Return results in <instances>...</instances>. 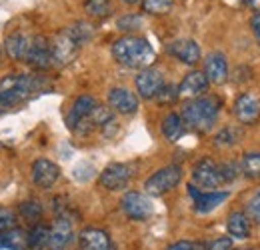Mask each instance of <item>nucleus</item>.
Returning a JSON list of instances; mask_svg holds the SVG:
<instances>
[{
    "label": "nucleus",
    "instance_id": "obj_1",
    "mask_svg": "<svg viewBox=\"0 0 260 250\" xmlns=\"http://www.w3.org/2000/svg\"><path fill=\"white\" fill-rule=\"evenodd\" d=\"M48 88L50 82L42 74H8L0 80V110L18 106Z\"/></svg>",
    "mask_w": 260,
    "mask_h": 250
},
{
    "label": "nucleus",
    "instance_id": "obj_2",
    "mask_svg": "<svg viewBox=\"0 0 260 250\" xmlns=\"http://www.w3.org/2000/svg\"><path fill=\"white\" fill-rule=\"evenodd\" d=\"M92 26L86 22H76L72 26H66L64 30H60L54 40L50 42V58L52 64L58 68H64L68 64H72L76 60L80 46L92 38Z\"/></svg>",
    "mask_w": 260,
    "mask_h": 250
},
{
    "label": "nucleus",
    "instance_id": "obj_3",
    "mask_svg": "<svg viewBox=\"0 0 260 250\" xmlns=\"http://www.w3.org/2000/svg\"><path fill=\"white\" fill-rule=\"evenodd\" d=\"M220 106H222V100L218 96H198L184 104L180 118L186 128L194 132H208L218 120Z\"/></svg>",
    "mask_w": 260,
    "mask_h": 250
},
{
    "label": "nucleus",
    "instance_id": "obj_4",
    "mask_svg": "<svg viewBox=\"0 0 260 250\" xmlns=\"http://www.w3.org/2000/svg\"><path fill=\"white\" fill-rule=\"evenodd\" d=\"M114 60L126 68H148L154 63V48L146 38L140 36H122L112 44Z\"/></svg>",
    "mask_w": 260,
    "mask_h": 250
},
{
    "label": "nucleus",
    "instance_id": "obj_5",
    "mask_svg": "<svg viewBox=\"0 0 260 250\" xmlns=\"http://www.w3.org/2000/svg\"><path fill=\"white\" fill-rule=\"evenodd\" d=\"M180 180H182L180 166L170 164V166H164L160 170H156L152 176H148L146 182H144V188L152 196H162V194H166V192H170V190H174V188L178 186Z\"/></svg>",
    "mask_w": 260,
    "mask_h": 250
},
{
    "label": "nucleus",
    "instance_id": "obj_6",
    "mask_svg": "<svg viewBox=\"0 0 260 250\" xmlns=\"http://www.w3.org/2000/svg\"><path fill=\"white\" fill-rule=\"evenodd\" d=\"M120 206H122V212L130 220H148L152 216V212H154L152 200L146 194L136 192V190H130V192H126L122 196Z\"/></svg>",
    "mask_w": 260,
    "mask_h": 250
},
{
    "label": "nucleus",
    "instance_id": "obj_7",
    "mask_svg": "<svg viewBox=\"0 0 260 250\" xmlns=\"http://www.w3.org/2000/svg\"><path fill=\"white\" fill-rule=\"evenodd\" d=\"M192 180H194V186L200 188H214L222 186V176H220V164L214 162L212 158H202L194 164V170H192Z\"/></svg>",
    "mask_w": 260,
    "mask_h": 250
},
{
    "label": "nucleus",
    "instance_id": "obj_8",
    "mask_svg": "<svg viewBox=\"0 0 260 250\" xmlns=\"http://www.w3.org/2000/svg\"><path fill=\"white\" fill-rule=\"evenodd\" d=\"M130 178H132V168L128 164H122V162H114V164H108L102 172H100V186L106 188V190H122V188L128 186Z\"/></svg>",
    "mask_w": 260,
    "mask_h": 250
},
{
    "label": "nucleus",
    "instance_id": "obj_9",
    "mask_svg": "<svg viewBox=\"0 0 260 250\" xmlns=\"http://www.w3.org/2000/svg\"><path fill=\"white\" fill-rule=\"evenodd\" d=\"M72 220L68 214H56L54 224L48 228V250H66V246L72 240Z\"/></svg>",
    "mask_w": 260,
    "mask_h": 250
},
{
    "label": "nucleus",
    "instance_id": "obj_10",
    "mask_svg": "<svg viewBox=\"0 0 260 250\" xmlns=\"http://www.w3.org/2000/svg\"><path fill=\"white\" fill-rule=\"evenodd\" d=\"M234 116L240 124H256L260 120V98L256 94L244 92L234 100Z\"/></svg>",
    "mask_w": 260,
    "mask_h": 250
},
{
    "label": "nucleus",
    "instance_id": "obj_11",
    "mask_svg": "<svg viewBox=\"0 0 260 250\" xmlns=\"http://www.w3.org/2000/svg\"><path fill=\"white\" fill-rule=\"evenodd\" d=\"M30 176H32L34 186L48 190V188L54 186V182L60 178V168L48 158H38V160L32 162Z\"/></svg>",
    "mask_w": 260,
    "mask_h": 250
},
{
    "label": "nucleus",
    "instance_id": "obj_12",
    "mask_svg": "<svg viewBox=\"0 0 260 250\" xmlns=\"http://www.w3.org/2000/svg\"><path fill=\"white\" fill-rule=\"evenodd\" d=\"M136 90L138 96L144 98V100H152L156 98L158 92L162 90L164 86V76L160 70H154V68H144L138 76H136Z\"/></svg>",
    "mask_w": 260,
    "mask_h": 250
},
{
    "label": "nucleus",
    "instance_id": "obj_13",
    "mask_svg": "<svg viewBox=\"0 0 260 250\" xmlns=\"http://www.w3.org/2000/svg\"><path fill=\"white\" fill-rule=\"evenodd\" d=\"M188 194L194 200V210L198 214H208L212 212L216 206H220L224 200L228 198L226 190H210V192H202L198 190L194 184L188 186Z\"/></svg>",
    "mask_w": 260,
    "mask_h": 250
},
{
    "label": "nucleus",
    "instance_id": "obj_14",
    "mask_svg": "<svg viewBox=\"0 0 260 250\" xmlns=\"http://www.w3.org/2000/svg\"><path fill=\"white\" fill-rule=\"evenodd\" d=\"M26 64L32 66L34 70L38 72H44L52 66V58H50V42L46 36H34L32 44H30V50L26 54Z\"/></svg>",
    "mask_w": 260,
    "mask_h": 250
},
{
    "label": "nucleus",
    "instance_id": "obj_15",
    "mask_svg": "<svg viewBox=\"0 0 260 250\" xmlns=\"http://www.w3.org/2000/svg\"><path fill=\"white\" fill-rule=\"evenodd\" d=\"M166 50H168L170 56H174L178 63L186 64V66H194V64L200 60V56H202L200 46L196 44L192 38L174 40V42H170V44L166 46Z\"/></svg>",
    "mask_w": 260,
    "mask_h": 250
},
{
    "label": "nucleus",
    "instance_id": "obj_16",
    "mask_svg": "<svg viewBox=\"0 0 260 250\" xmlns=\"http://www.w3.org/2000/svg\"><path fill=\"white\" fill-rule=\"evenodd\" d=\"M108 106L118 114H134L138 110V96L124 86H116L108 92Z\"/></svg>",
    "mask_w": 260,
    "mask_h": 250
},
{
    "label": "nucleus",
    "instance_id": "obj_17",
    "mask_svg": "<svg viewBox=\"0 0 260 250\" xmlns=\"http://www.w3.org/2000/svg\"><path fill=\"white\" fill-rule=\"evenodd\" d=\"M98 100L94 96H88V94H82V96H78L74 102H72V108H70V112H68V118H66V122H68V128L74 132L78 126L82 124L90 114H92V110L96 108Z\"/></svg>",
    "mask_w": 260,
    "mask_h": 250
},
{
    "label": "nucleus",
    "instance_id": "obj_18",
    "mask_svg": "<svg viewBox=\"0 0 260 250\" xmlns=\"http://www.w3.org/2000/svg\"><path fill=\"white\" fill-rule=\"evenodd\" d=\"M204 76L212 84H222L228 80V63L222 52H212L204 60Z\"/></svg>",
    "mask_w": 260,
    "mask_h": 250
},
{
    "label": "nucleus",
    "instance_id": "obj_19",
    "mask_svg": "<svg viewBox=\"0 0 260 250\" xmlns=\"http://www.w3.org/2000/svg\"><path fill=\"white\" fill-rule=\"evenodd\" d=\"M206 90H208V78L200 70H192L178 84V96H186V98H198Z\"/></svg>",
    "mask_w": 260,
    "mask_h": 250
},
{
    "label": "nucleus",
    "instance_id": "obj_20",
    "mask_svg": "<svg viewBox=\"0 0 260 250\" xmlns=\"http://www.w3.org/2000/svg\"><path fill=\"white\" fill-rule=\"evenodd\" d=\"M32 38L28 32H12L6 40H4V48L8 52L10 58L14 60H24L28 50H30V44H32Z\"/></svg>",
    "mask_w": 260,
    "mask_h": 250
},
{
    "label": "nucleus",
    "instance_id": "obj_21",
    "mask_svg": "<svg viewBox=\"0 0 260 250\" xmlns=\"http://www.w3.org/2000/svg\"><path fill=\"white\" fill-rule=\"evenodd\" d=\"M80 250H112V242L108 232L100 228H84L78 236Z\"/></svg>",
    "mask_w": 260,
    "mask_h": 250
},
{
    "label": "nucleus",
    "instance_id": "obj_22",
    "mask_svg": "<svg viewBox=\"0 0 260 250\" xmlns=\"http://www.w3.org/2000/svg\"><path fill=\"white\" fill-rule=\"evenodd\" d=\"M226 228H228L230 238L244 240V238L250 236V218H248L244 212H230Z\"/></svg>",
    "mask_w": 260,
    "mask_h": 250
},
{
    "label": "nucleus",
    "instance_id": "obj_23",
    "mask_svg": "<svg viewBox=\"0 0 260 250\" xmlns=\"http://www.w3.org/2000/svg\"><path fill=\"white\" fill-rule=\"evenodd\" d=\"M160 128H162V136L170 142H176L184 134V122H182L180 114H176V112L166 114Z\"/></svg>",
    "mask_w": 260,
    "mask_h": 250
},
{
    "label": "nucleus",
    "instance_id": "obj_24",
    "mask_svg": "<svg viewBox=\"0 0 260 250\" xmlns=\"http://www.w3.org/2000/svg\"><path fill=\"white\" fill-rule=\"evenodd\" d=\"M46 242H48V226L46 224H34L32 230L26 236L28 250H44Z\"/></svg>",
    "mask_w": 260,
    "mask_h": 250
},
{
    "label": "nucleus",
    "instance_id": "obj_25",
    "mask_svg": "<svg viewBox=\"0 0 260 250\" xmlns=\"http://www.w3.org/2000/svg\"><path fill=\"white\" fill-rule=\"evenodd\" d=\"M84 10L92 18H106L112 12L110 0H84Z\"/></svg>",
    "mask_w": 260,
    "mask_h": 250
},
{
    "label": "nucleus",
    "instance_id": "obj_26",
    "mask_svg": "<svg viewBox=\"0 0 260 250\" xmlns=\"http://www.w3.org/2000/svg\"><path fill=\"white\" fill-rule=\"evenodd\" d=\"M240 172H244L248 178H260V152H246L240 162Z\"/></svg>",
    "mask_w": 260,
    "mask_h": 250
},
{
    "label": "nucleus",
    "instance_id": "obj_27",
    "mask_svg": "<svg viewBox=\"0 0 260 250\" xmlns=\"http://www.w3.org/2000/svg\"><path fill=\"white\" fill-rule=\"evenodd\" d=\"M240 136H242V132H240L238 128H234V126H226V128H222V130L216 134V138H214V144H216L218 148L234 146V144L240 140Z\"/></svg>",
    "mask_w": 260,
    "mask_h": 250
},
{
    "label": "nucleus",
    "instance_id": "obj_28",
    "mask_svg": "<svg viewBox=\"0 0 260 250\" xmlns=\"http://www.w3.org/2000/svg\"><path fill=\"white\" fill-rule=\"evenodd\" d=\"M174 6V0H142V10L154 16L168 14Z\"/></svg>",
    "mask_w": 260,
    "mask_h": 250
},
{
    "label": "nucleus",
    "instance_id": "obj_29",
    "mask_svg": "<svg viewBox=\"0 0 260 250\" xmlns=\"http://www.w3.org/2000/svg\"><path fill=\"white\" fill-rule=\"evenodd\" d=\"M18 212H20L22 218L38 220L42 216V206H40L36 200H26V202H22V204L18 206Z\"/></svg>",
    "mask_w": 260,
    "mask_h": 250
},
{
    "label": "nucleus",
    "instance_id": "obj_30",
    "mask_svg": "<svg viewBox=\"0 0 260 250\" xmlns=\"http://www.w3.org/2000/svg\"><path fill=\"white\" fill-rule=\"evenodd\" d=\"M116 26H118V30H122V32L138 30V28H142V18H140V16H136V14H128V16L118 18Z\"/></svg>",
    "mask_w": 260,
    "mask_h": 250
},
{
    "label": "nucleus",
    "instance_id": "obj_31",
    "mask_svg": "<svg viewBox=\"0 0 260 250\" xmlns=\"http://www.w3.org/2000/svg\"><path fill=\"white\" fill-rule=\"evenodd\" d=\"M246 214H248V218H252L256 224H260V190H256L248 198V202H246Z\"/></svg>",
    "mask_w": 260,
    "mask_h": 250
},
{
    "label": "nucleus",
    "instance_id": "obj_32",
    "mask_svg": "<svg viewBox=\"0 0 260 250\" xmlns=\"http://www.w3.org/2000/svg\"><path fill=\"white\" fill-rule=\"evenodd\" d=\"M238 174H240V166H238L236 162H222V164H220V176H222V182H224V184L236 180Z\"/></svg>",
    "mask_w": 260,
    "mask_h": 250
},
{
    "label": "nucleus",
    "instance_id": "obj_33",
    "mask_svg": "<svg viewBox=\"0 0 260 250\" xmlns=\"http://www.w3.org/2000/svg\"><path fill=\"white\" fill-rule=\"evenodd\" d=\"M14 224H16V212L10 208H0V234L14 228Z\"/></svg>",
    "mask_w": 260,
    "mask_h": 250
},
{
    "label": "nucleus",
    "instance_id": "obj_34",
    "mask_svg": "<svg viewBox=\"0 0 260 250\" xmlns=\"http://www.w3.org/2000/svg\"><path fill=\"white\" fill-rule=\"evenodd\" d=\"M156 98H158L160 104H170V102H174V100L178 98V86H172V84L166 86V84H164L162 90L158 92Z\"/></svg>",
    "mask_w": 260,
    "mask_h": 250
},
{
    "label": "nucleus",
    "instance_id": "obj_35",
    "mask_svg": "<svg viewBox=\"0 0 260 250\" xmlns=\"http://www.w3.org/2000/svg\"><path fill=\"white\" fill-rule=\"evenodd\" d=\"M206 250H232V238L230 236H224V238H216L212 240Z\"/></svg>",
    "mask_w": 260,
    "mask_h": 250
},
{
    "label": "nucleus",
    "instance_id": "obj_36",
    "mask_svg": "<svg viewBox=\"0 0 260 250\" xmlns=\"http://www.w3.org/2000/svg\"><path fill=\"white\" fill-rule=\"evenodd\" d=\"M166 250H196L194 242H188V240H178L174 244H170Z\"/></svg>",
    "mask_w": 260,
    "mask_h": 250
},
{
    "label": "nucleus",
    "instance_id": "obj_37",
    "mask_svg": "<svg viewBox=\"0 0 260 250\" xmlns=\"http://www.w3.org/2000/svg\"><path fill=\"white\" fill-rule=\"evenodd\" d=\"M250 28H252V32H254V36H256V40H258V44H260V14H254V16H252Z\"/></svg>",
    "mask_w": 260,
    "mask_h": 250
},
{
    "label": "nucleus",
    "instance_id": "obj_38",
    "mask_svg": "<svg viewBox=\"0 0 260 250\" xmlns=\"http://www.w3.org/2000/svg\"><path fill=\"white\" fill-rule=\"evenodd\" d=\"M244 4H246L248 8H252L256 14H260V0H244Z\"/></svg>",
    "mask_w": 260,
    "mask_h": 250
},
{
    "label": "nucleus",
    "instance_id": "obj_39",
    "mask_svg": "<svg viewBox=\"0 0 260 250\" xmlns=\"http://www.w3.org/2000/svg\"><path fill=\"white\" fill-rule=\"evenodd\" d=\"M124 2H126V4H136L138 0H124Z\"/></svg>",
    "mask_w": 260,
    "mask_h": 250
},
{
    "label": "nucleus",
    "instance_id": "obj_40",
    "mask_svg": "<svg viewBox=\"0 0 260 250\" xmlns=\"http://www.w3.org/2000/svg\"><path fill=\"white\" fill-rule=\"evenodd\" d=\"M0 63H2V48H0Z\"/></svg>",
    "mask_w": 260,
    "mask_h": 250
}]
</instances>
